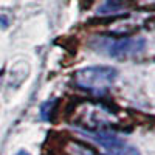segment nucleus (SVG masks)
<instances>
[{
    "label": "nucleus",
    "instance_id": "1",
    "mask_svg": "<svg viewBox=\"0 0 155 155\" xmlns=\"http://www.w3.org/2000/svg\"><path fill=\"white\" fill-rule=\"evenodd\" d=\"M95 51L106 54L115 59H127L132 56H138L144 51L146 41L143 37H107L101 36L95 37L90 42Z\"/></svg>",
    "mask_w": 155,
    "mask_h": 155
},
{
    "label": "nucleus",
    "instance_id": "2",
    "mask_svg": "<svg viewBox=\"0 0 155 155\" xmlns=\"http://www.w3.org/2000/svg\"><path fill=\"white\" fill-rule=\"evenodd\" d=\"M116 78H118V70L115 67L92 65L79 68L74 73V84L90 92H102L116 81Z\"/></svg>",
    "mask_w": 155,
    "mask_h": 155
},
{
    "label": "nucleus",
    "instance_id": "3",
    "mask_svg": "<svg viewBox=\"0 0 155 155\" xmlns=\"http://www.w3.org/2000/svg\"><path fill=\"white\" fill-rule=\"evenodd\" d=\"M82 134L88 138H92L93 141L99 143L102 147H107L109 150L110 149H115L123 144V141L120 137H116L115 134H109V132H93V130H82Z\"/></svg>",
    "mask_w": 155,
    "mask_h": 155
},
{
    "label": "nucleus",
    "instance_id": "4",
    "mask_svg": "<svg viewBox=\"0 0 155 155\" xmlns=\"http://www.w3.org/2000/svg\"><path fill=\"white\" fill-rule=\"evenodd\" d=\"M109 155H140L138 149L130 146V144H121L118 147H115V149H110L109 150Z\"/></svg>",
    "mask_w": 155,
    "mask_h": 155
},
{
    "label": "nucleus",
    "instance_id": "5",
    "mask_svg": "<svg viewBox=\"0 0 155 155\" xmlns=\"http://www.w3.org/2000/svg\"><path fill=\"white\" fill-rule=\"evenodd\" d=\"M54 99H51V101H47V102H44V104L41 106V116L45 120V121H48L50 118H51V112H53V106H54Z\"/></svg>",
    "mask_w": 155,
    "mask_h": 155
},
{
    "label": "nucleus",
    "instance_id": "6",
    "mask_svg": "<svg viewBox=\"0 0 155 155\" xmlns=\"http://www.w3.org/2000/svg\"><path fill=\"white\" fill-rule=\"evenodd\" d=\"M9 27V17L5 14H0V28H8Z\"/></svg>",
    "mask_w": 155,
    "mask_h": 155
},
{
    "label": "nucleus",
    "instance_id": "7",
    "mask_svg": "<svg viewBox=\"0 0 155 155\" xmlns=\"http://www.w3.org/2000/svg\"><path fill=\"white\" fill-rule=\"evenodd\" d=\"M16 155H30V153H28L27 150H23V149H22V150H19V152H17Z\"/></svg>",
    "mask_w": 155,
    "mask_h": 155
}]
</instances>
